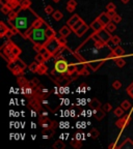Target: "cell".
I'll list each match as a JSON object with an SVG mask.
<instances>
[{
  "mask_svg": "<svg viewBox=\"0 0 133 149\" xmlns=\"http://www.w3.org/2000/svg\"><path fill=\"white\" fill-rule=\"evenodd\" d=\"M39 18V16L33 10L29 8H21L17 10L16 17L12 20H8V24L21 34L24 39H26L27 32L32 28L34 21Z\"/></svg>",
  "mask_w": 133,
  "mask_h": 149,
  "instance_id": "6da1fadb",
  "label": "cell"
},
{
  "mask_svg": "<svg viewBox=\"0 0 133 149\" xmlns=\"http://www.w3.org/2000/svg\"><path fill=\"white\" fill-rule=\"evenodd\" d=\"M48 24L45 22L41 27L38 28H31L27 32L26 39L33 43V45H41V46H45L46 43L49 41V37L46 33V29L48 27Z\"/></svg>",
  "mask_w": 133,
  "mask_h": 149,
  "instance_id": "7a4b0ae2",
  "label": "cell"
},
{
  "mask_svg": "<svg viewBox=\"0 0 133 149\" xmlns=\"http://www.w3.org/2000/svg\"><path fill=\"white\" fill-rule=\"evenodd\" d=\"M8 70H11L15 76H20V74H23L24 70L27 67V65L25 64V62H23V60L20 59V58H16L13 61H10L8 63Z\"/></svg>",
  "mask_w": 133,
  "mask_h": 149,
  "instance_id": "3957f363",
  "label": "cell"
},
{
  "mask_svg": "<svg viewBox=\"0 0 133 149\" xmlns=\"http://www.w3.org/2000/svg\"><path fill=\"white\" fill-rule=\"evenodd\" d=\"M45 47H46V49H47L53 56H55V55L57 54L58 51H60V49L63 48V47L60 46L59 43H58L56 36H55V37H52V39H49V41L46 43Z\"/></svg>",
  "mask_w": 133,
  "mask_h": 149,
  "instance_id": "277c9868",
  "label": "cell"
},
{
  "mask_svg": "<svg viewBox=\"0 0 133 149\" xmlns=\"http://www.w3.org/2000/svg\"><path fill=\"white\" fill-rule=\"evenodd\" d=\"M69 67V62L63 58H58L54 63V72H57L60 74H67Z\"/></svg>",
  "mask_w": 133,
  "mask_h": 149,
  "instance_id": "5b68a950",
  "label": "cell"
},
{
  "mask_svg": "<svg viewBox=\"0 0 133 149\" xmlns=\"http://www.w3.org/2000/svg\"><path fill=\"white\" fill-rule=\"evenodd\" d=\"M131 120H132L131 115L130 114H127V115H125L124 117H120V118L117 119V120L115 121V125L120 129H125L126 127L130 124Z\"/></svg>",
  "mask_w": 133,
  "mask_h": 149,
  "instance_id": "8992f818",
  "label": "cell"
},
{
  "mask_svg": "<svg viewBox=\"0 0 133 149\" xmlns=\"http://www.w3.org/2000/svg\"><path fill=\"white\" fill-rule=\"evenodd\" d=\"M97 34L99 35L100 39H101L102 41H104L105 44L108 45V43H110V41H111V37H112L111 32H109V31L106 30L105 28H103V29H101L100 31H98Z\"/></svg>",
  "mask_w": 133,
  "mask_h": 149,
  "instance_id": "52a82bcc",
  "label": "cell"
},
{
  "mask_svg": "<svg viewBox=\"0 0 133 149\" xmlns=\"http://www.w3.org/2000/svg\"><path fill=\"white\" fill-rule=\"evenodd\" d=\"M22 89V93L23 94H25V96L28 98H33L34 94H35V87H33L30 83L28 82V84L26 85V86H24V87H21Z\"/></svg>",
  "mask_w": 133,
  "mask_h": 149,
  "instance_id": "ba28073f",
  "label": "cell"
},
{
  "mask_svg": "<svg viewBox=\"0 0 133 149\" xmlns=\"http://www.w3.org/2000/svg\"><path fill=\"white\" fill-rule=\"evenodd\" d=\"M28 106L30 107V108L33 109V110L38 111V112H40V111H41V109H42V105H41V100H39V98H35V96H33L32 98H30V100H29Z\"/></svg>",
  "mask_w": 133,
  "mask_h": 149,
  "instance_id": "9c48e42d",
  "label": "cell"
},
{
  "mask_svg": "<svg viewBox=\"0 0 133 149\" xmlns=\"http://www.w3.org/2000/svg\"><path fill=\"white\" fill-rule=\"evenodd\" d=\"M124 54H125L124 49L117 45V46H115V49H111V53H110L108 57H110V58H112V57L113 58H117V57H122Z\"/></svg>",
  "mask_w": 133,
  "mask_h": 149,
  "instance_id": "30bf717a",
  "label": "cell"
},
{
  "mask_svg": "<svg viewBox=\"0 0 133 149\" xmlns=\"http://www.w3.org/2000/svg\"><path fill=\"white\" fill-rule=\"evenodd\" d=\"M91 28L93 29V30H94L95 32H98V31H100L101 29L105 28V26H104V24L102 23L101 21L99 20V19L97 18L96 20H94L93 22H91Z\"/></svg>",
  "mask_w": 133,
  "mask_h": 149,
  "instance_id": "8fae6325",
  "label": "cell"
},
{
  "mask_svg": "<svg viewBox=\"0 0 133 149\" xmlns=\"http://www.w3.org/2000/svg\"><path fill=\"white\" fill-rule=\"evenodd\" d=\"M103 63H104V60H94V61H91L87 63V65H89V67L91 68V70H97L98 68H100V67L103 65Z\"/></svg>",
  "mask_w": 133,
  "mask_h": 149,
  "instance_id": "7c38bea8",
  "label": "cell"
},
{
  "mask_svg": "<svg viewBox=\"0 0 133 149\" xmlns=\"http://www.w3.org/2000/svg\"><path fill=\"white\" fill-rule=\"evenodd\" d=\"M72 28H71L70 26L67 24V25H65V26H63L61 28H60V30H59V32L58 33L60 34L61 36H65V37H68L69 35L71 34V32H72Z\"/></svg>",
  "mask_w": 133,
  "mask_h": 149,
  "instance_id": "4fadbf2b",
  "label": "cell"
},
{
  "mask_svg": "<svg viewBox=\"0 0 133 149\" xmlns=\"http://www.w3.org/2000/svg\"><path fill=\"white\" fill-rule=\"evenodd\" d=\"M42 134L44 139H49V138H51L55 134V131L53 127H46V129H43Z\"/></svg>",
  "mask_w": 133,
  "mask_h": 149,
  "instance_id": "5bb4252c",
  "label": "cell"
},
{
  "mask_svg": "<svg viewBox=\"0 0 133 149\" xmlns=\"http://www.w3.org/2000/svg\"><path fill=\"white\" fill-rule=\"evenodd\" d=\"M105 113H106V112L102 109V107L98 109H94V115L96 116L97 120H102V119L105 117Z\"/></svg>",
  "mask_w": 133,
  "mask_h": 149,
  "instance_id": "9a60e30c",
  "label": "cell"
},
{
  "mask_svg": "<svg viewBox=\"0 0 133 149\" xmlns=\"http://www.w3.org/2000/svg\"><path fill=\"white\" fill-rule=\"evenodd\" d=\"M89 27H91V26H87L85 23H84L83 25H81V26H80V28H79L78 30L76 31L75 34H76V35H77V36H78V37H80V36H82L84 33H85L86 31L89 30Z\"/></svg>",
  "mask_w": 133,
  "mask_h": 149,
  "instance_id": "2e32d148",
  "label": "cell"
},
{
  "mask_svg": "<svg viewBox=\"0 0 133 149\" xmlns=\"http://www.w3.org/2000/svg\"><path fill=\"white\" fill-rule=\"evenodd\" d=\"M10 30L11 29L8 28V26H5V24L3 23V22H0V36L1 37H5Z\"/></svg>",
  "mask_w": 133,
  "mask_h": 149,
  "instance_id": "e0dca14e",
  "label": "cell"
},
{
  "mask_svg": "<svg viewBox=\"0 0 133 149\" xmlns=\"http://www.w3.org/2000/svg\"><path fill=\"white\" fill-rule=\"evenodd\" d=\"M98 19H99V20L101 21L102 23L104 24V26H106L107 24L110 23V22H111V19H110L109 17L107 16V14H106V13H102L101 15H100L99 17H98Z\"/></svg>",
  "mask_w": 133,
  "mask_h": 149,
  "instance_id": "ac0fdd59",
  "label": "cell"
},
{
  "mask_svg": "<svg viewBox=\"0 0 133 149\" xmlns=\"http://www.w3.org/2000/svg\"><path fill=\"white\" fill-rule=\"evenodd\" d=\"M39 53H41V54L43 55V56H44V58H45V60H46V61H48V60L50 59V58H51V57L53 56L52 54H51V53H50L49 51H48L47 49H46V47H42V49L40 50V52Z\"/></svg>",
  "mask_w": 133,
  "mask_h": 149,
  "instance_id": "d6986e66",
  "label": "cell"
},
{
  "mask_svg": "<svg viewBox=\"0 0 133 149\" xmlns=\"http://www.w3.org/2000/svg\"><path fill=\"white\" fill-rule=\"evenodd\" d=\"M80 17H79L78 15H74V16H72V17H71L70 19H69L68 20V22H67V24H68L69 26H70L71 28H72V27H73L74 25H75L76 23H77V22H78L79 20H80Z\"/></svg>",
  "mask_w": 133,
  "mask_h": 149,
  "instance_id": "ffe728a7",
  "label": "cell"
},
{
  "mask_svg": "<svg viewBox=\"0 0 133 149\" xmlns=\"http://www.w3.org/2000/svg\"><path fill=\"white\" fill-rule=\"evenodd\" d=\"M17 83L19 84L20 87H24V86H26V85L28 84V81H27V79L24 77L23 74H20V76H18V78H17Z\"/></svg>",
  "mask_w": 133,
  "mask_h": 149,
  "instance_id": "44dd1931",
  "label": "cell"
},
{
  "mask_svg": "<svg viewBox=\"0 0 133 149\" xmlns=\"http://www.w3.org/2000/svg\"><path fill=\"white\" fill-rule=\"evenodd\" d=\"M76 6H77V1H75V0H69L68 3H67V9L70 13H73Z\"/></svg>",
  "mask_w": 133,
  "mask_h": 149,
  "instance_id": "7402d4cb",
  "label": "cell"
},
{
  "mask_svg": "<svg viewBox=\"0 0 133 149\" xmlns=\"http://www.w3.org/2000/svg\"><path fill=\"white\" fill-rule=\"evenodd\" d=\"M74 72H77V64H75V63H69L67 74H68V76H72Z\"/></svg>",
  "mask_w": 133,
  "mask_h": 149,
  "instance_id": "603a6c76",
  "label": "cell"
},
{
  "mask_svg": "<svg viewBox=\"0 0 133 149\" xmlns=\"http://www.w3.org/2000/svg\"><path fill=\"white\" fill-rule=\"evenodd\" d=\"M117 148H120V149L121 148H131V149H132L133 148V142L131 141L129 138H128V139H126V141L124 142L122 145H120V146L117 147Z\"/></svg>",
  "mask_w": 133,
  "mask_h": 149,
  "instance_id": "cb8c5ba5",
  "label": "cell"
},
{
  "mask_svg": "<svg viewBox=\"0 0 133 149\" xmlns=\"http://www.w3.org/2000/svg\"><path fill=\"white\" fill-rule=\"evenodd\" d=\"M48 70V66L45 63H40L39 64V68H38V74H45Z\"/></svg>",
  "mask_w": 133,
  "mask_h": 149,
  "instance_id": "d4e9b609",
  "label": "cell"
},
{
  "mask_svg": "<svg viewBox=\"0 0 133 149\" xmlns=\"http://www.w3.org/2000/svg\"><path fill=\"white\" fill-rule=\"evenodd\" d=\"M46 33H47V36L49 39H52V37H55V36H56V32H55V30L51 27V26H48L47 27V29H46Z\"/></svg>",
  "mask_w": 133,
  "mask_h": 149,
  "instance_id": "484cf974",
  "label": "cell"
},
{
  "mask_svg": "<svg viewBox=\"0 0 133 149\" xmlns=\"http://www.w3.org/2000/svg\"><path fill=\"white\" fill-rule=\"evenodd\" d=\"M52 18L54 19L55 21H60L63 18V15L60 10H54V13L52 14Z\"/></svg>",
  "mask_w": 133,
  "mask_h": 149,
  "instance_id": "4316f807",
  "label": "cell"
},
{
  "mask_svg": "<svg viewBox=\"0 0 133 149\" xmlns=\"http://www.w3.org/2000/svg\"><path fill=\"white\" fill-rule=\"evenodd\" d=\"M115 64H117V66L120 67V68H122V67H124L126 65L125 59H123V58H121V57H117V58H115Z\"/></svg>",
  "mask_w": 133,
  "mask_h": 149,
  "instance_id": "83f0119b",
  "label": "cell"
},
{
  "mask_svg": "<svg viewBox=\"0 0 133 149\" xmlns=\"http://www.w3.org/2000/svg\"><path fill=\"white\" fill-rule=\"evenodd\" d=\"M105 29L106 30H108L109 32H113V31H115V29H117V24L115 23V22H110V23H108L106 26H105Z\"/></svg>",
  "mask_w": 133,
  "mask_h": 149,
  "instance_id": "f1b7e54d",
  "label": "cell"
},
{
  "mask_svg": "<svg viewBox=\"0 0 133 149\" xmlns=\"http://www.w3.org/2000/svg\"><path fill=\"white\" fill-rule=\"evenodd\" d=\"M89 107L91 109H98V108H101V104L100 102L97 98H94V100H91V102L89 103Z\"/></svg>",
  "mask_w": 133,
  "mask_h": 149,
  "instance_id": "f546056e",
  "label": "cell"
},
{
  "mask_svg": "<svg viewBox=\"0 0 133 149\" xmlns=\"http://www.w3.org/2000/svg\"><path fill=\"white\" fill-rule=\"evenodd\" d=\"M56 39H57L58 43L60 44V46L63 47V48H65V46H67V37H65V36H61L59 34V35H56Z\"/></svg>",
  "mask_w": 133,
  "mask_h": 149,
  "instance_id": "4dcf8cb0",
  "label": "cell"
},
{
  "mask_svg": "<svg viewBox=\"0 0 133 149\" xmlns=\"http://www.w3.org/2000/svg\"><path fill=\"white\" fill-rule=\"evenodd\" d=\"M31 5L30 0H20V7L21 8H29Z\"/></svg>",
  "mask_w": 133,
  "mask_h": 149,
  "instance_id": "1f68e13d",
  "label": "cell"
},
{
  "mask_svg": "<svg viewBox=\"0 0 133 149\" xmlns=\"http://www.w3.org/2000/svg\"><path fill=\"white\" fill-rule=\"evenodd\" d=\"M39 62L38 61H34V62H32L31 64L29 65L28 66V68H29V70L31 72H38V68H39Z\"/></svg>",
  "mask_w": 133,
  "mask_h": 149,
  "instance_id": "d6a6232c",
  "label": "cell"
},
{
  "mask_svg": "<svg viewBox=\"0 0 133 149\" xmlns=\"http://www.w3.org/2000/svg\"><path fill=\"white\" fill-rule=\"evenodd\" d=\"M8 5L13 9H16L17 7H20V0H11V1H8Z\"/></svg>",
  "mask_w": 133,
  "mask_h": 149,
  "instance_id": "836d02e7",
  "label": "cell"
},
{
  "mask_svg": "<svg viewBox=\"0 0 133 149\" xmlns=\"http://www.w3.org/2000/svg\"><path fill=\"white\" fill-rule=\"evenodd\" d=\"M124 112H125V110H124L122 107H117V108L115 109V111H113V114H115V116H117V117H122V116L124 115Z\"/></svg>",
  "mask_w": 133,
  "mask_h": 149,
  "instance_id": "e575fe53",
  "label": "cell"
},
{
  "mask_svg": "<svg viewBox=\"0 0 133 149\" xmlns=\"http://www.w3.org/2000/svg\"><path fill=\"white\" fill-rule=\"evenodd\" d=\"M44 23H45V21L43 20L42 18H40V17H39L37 20L34 21L33 25H32V28H38V27H41V26H42Z\"/></svg>",
  "mask_w": 133,
  "mask_h": 149,
  "instance_id": "d590c367",
  "label": "cell"
},
{
  "mask_svg": "<svg viewBox=\"0 0 133 149\" xmlns=\"http://www.w3.org/2000/svg\"><path fill=\"white\" fill-rule=\"evenodd\" d=\"M12 10H14V9H13V8H12L8 4L1 6V12H2V14H4V15H8V14H10V13L12 12Z\"/></svg>",
  "mask_w": 133,
  "mask_h": 149,
  "instance_id": "8d00e7d4",
  "label": "cell"
},
{
  "mask_svg": "<svg viewBox=\"0 0 133 149\" xmlns=\"http://www.w3.org/2000/svg\"><path fill=\"white\" fill-rule=\"evenodd\" d=\"M84 23H85V22H84V21L82 20V19H80V20H79L78 22H77V23H76L75 25H74L73 27H72V30H73V32H76V31H77L79 28H80V26H81V25H83Z\"/></svg>",
  "mask_w": 133,
  "mask_h": 149,
  "instance_id": "74e56055",
  "label": "cell"
},
{
  "mask_svg": "<svg viewBox=\"0 0 133 149\" xmlns=\"http://www.w3.org/2000/svg\"><path fill=\"white\" fill-rule=\"evenodd\" d=\"M53 148L54 149H63V148H65V143L63 142H61V141H56L53 144Z\"/></svg>",
  "mask_w": 133,
  "mask_h": 149,
  "instance_id": "f35d334b",
  "label": "cell"
},
{
  "mask_svg": "<svg viewBox=\"0 0 133 149\" xmlns=\"http://www.w3.org/2000/svg\"><path fill=\"white\" fill-rule=\"evenodd\" d=\"M110 43H112L113 45L117 46V45H120L121 43H122V41H121V37H120V36H117V35H112Z\"/></svg>",
  "mask_w": 133,
  "mask_h": 149,
  "instance_id": "ab89813d",
  "label": "cell"
},
{
  "mask_svg": "<svg viewBox=\"0 0 133 149\" xmlns=\"http://www.w3.org/2000/svg\"><path fill=\"white\" fill-rule=\"evenodd\" d=\"M121 107H122L124 110H129L131 108V103L129 100H123L122 103H121Z\"/></svg>",
  "mask_w": 133,
  "mask_h": 149,
  "instance_id": "60d3db41",
  "label": "cell"
},
{
  "mask_svg": "<svg viewBox=\"0 0 133 149\" xmlns=\"http://www.w3.org/2000/svg\"><path fill=\"white\" fill-rule=\"evenodd\" d=\"M34 59H35V61H38L39 63H45L46 62V60H45L44 56H43L41 53H39L38 52V54L35 55V57H34Z\"/></svg>",
  "mask_w": 133,
  "mask_h": 149,
  "instance_id": "b9f144b4",
  "label": "cell"
},
{
  "mask_svg": "<svg viewBox=\"0 0 133 149\" xmlns=\"http://www.w3.org/2000/svg\"><path fill=\"white\" fill-rule=\"evenodd\" d=\"M99 135H100V133L97 129H91V131H89V136L91 137V139H96V138H98Z\"/></svg>",
  "mask_w": 133,
  "mask_h": 149,
  "instance_id": "7bdbcfd3",
  "label": "cell"
},
{
  "mask_svg": "<svg viewBox=\"0 0 133 149\" xmlns=\"http://www.w3.org/2000/svg\"><path fill=\"white\" fill-rule=\"evenodd\" d=\"M122 87V83H121V81H119V80H117V81H115V82L112 83V88L115 90L120 89V88Z\"/></svg>",
  "mask_w": 133,
  "mask_h": 149,
  "instance_id": "ee69618b",
  "label": "cell"
},
{
  "mask_svg": "<svg viewBox=\"0 0 133 149\" xmlns=\"http://www.w3.org/2000/svg\"><path fill=\"white\" fill-rule=\"evenodd\" d=\"M127 93L129 94V96L131 98H133V82L127 87Z\"/></svg>",
  "mask_w": 133,
  "mask_h": 149,
  "instance_id": "f6af8a7d",
  "label": "cell"
},
{
  "mask_svg": "<svg viewBox=\"0 0 133 149\" xmlns=\"http://www.w3.org/2000/svg\"><path fill=\"white\" fill-rule=\"evenodd\" d=\"M45 13L50 16V15H52V14L54 13V9H53V7L51 6V5H47V6L45 7Z\"/></svg>",
  "mask_w": 133,
  "mask_h": 149,
  "instance_id": "bcb514c9",
  "label": "cell"
},
{
  "mask_svg": "<svg viewBox=\"0 0 133 149\" xmlns=\"http://www.w3.org/2000/svg\"><path fill=\"white\" fill-rule=\"evenodd\" d=\"M102 109H103L105 112H109V111L112 110V106L110 105V104L106 103V104H104V105L102 106Z\"/></svg>",
  "mask_w": 133,
  "mask_h": 149,
  "instance_id": "7dc6e473",
  "label": "cell"
},
{
  "mask_svg": "<svg viewBox=\"0 0 133 149\" xmlns=\"http://www.w3.org/2000/svg\"><path fill=\"white\" fill-rule=\"evenodd\" d=\"M71 145H72L73 147H75L76 149H78L82 146V143H81L80 141H72L71 142Z\"/></svg>",
  "mask_w": 133,
  "mask_h": 149,
  "instance_id": "c3c4849f",
  "label": "cell"
},
{
  "mask_svg": "<svg viewBox=\"0 0 133 149\" xmlns=\"http://www.w3.org/2000/svg\"><path fill=\"white\" fill-rule=\"evenodd\" d=\"M115 8H117V6H115V4L113 2H109L106 5L107 10H115Z\"/></svg>",
  "mask_w": 133,
  "mask_h": 149,
  "instance_id": "681fc988",
  "label": "cell"
},
{
  "mask_svg": "<svg viewBox=\"0 0 133 149\" xmlns=\"http://www.w3.org/2000/svg\"><path fill=\"white\" fill-rule=\"evenodd\" d=\"M111 21H112V22H115V24H117V23H120L121 21H122V18H121L120 15H117H117H115V17L111 19Z\"/></svg>",
  "mask_w": 133,
  "mask_h": 149,
  "instance_id": "f907efd6",
  "label": "cell"
},
{
  "mask_svg": "<svg viewBox=\"0 0 133 149\" xmlns=\"http://www.w3.org/2000/svg\"><path fill=\"white\" fill-rule=\"evenodd\" d=\"M106 14L110 19H112L115 15H117V12H115V10H107Z\"/></svg>",
  "mask_w": 133,
  "mask_h": 149,
  "instance_id": "816d5d0a",
  "label": "cell"
},
{
  "mask_svg": "<svg viewBox=\"0 0 133 149\" xmlns=\"http://www.w3.org/2000/svg\"><path fill=\"white\" fill-rule=\"evenodd\" d=\"M42 47H44V46H41V45H33V49L35 50V51L40 52V50L42 49Z\"/></svg>",
  "mask_w": 133,
  "mask_h": 149,
  "instance_id": "f5cc1de1",
  "label": "cell"
},
{
  "mask_svg": "<svg viewBox=\"0 0 133 149\" xmlns=\"http://www.w3.org/2000/svg\"><path fill=\"white\" fill-rule=\"evenodd\" d=\"M56 125H57V122H55V121H51V122H50V127H53V129H55V127H56Z\"/></svg>",
  "mask_w": 133,
  "mask_h": 149,
  "instance_id": "db71d44e",
  "label": "cell"
},
{
  "mask_svg": "<svg viewBox=\"0 0 133 149\" xmlns=\"http://www.w3.org/2000/svg\"><path fill=\"white\" fill-rule=\"evenodd\" d=\"M0 3H1V6H3V5H6V4H8V0H1V1H0Z\"/></svg>",
  "mask_w": 133,
  "mask_h": 149,
  "instance_id": "11a10c76",
  "label": "cell"
},
{
  "mask_svg": "<svg viewBox=\"0 0 133 149\" xmlns=\"http://www.w3.org/2000/svg\"><path fill=\"white\" fill-rule=\"evenodd\" d=\"M121 1H122V3H124V4H127V3L129 2L130 0H121Z\"/></svg>",
  "mask_w": 133,
  "mask_h": 149,
  "instance_id": "9f6ffc18",
  "label": "cell"
},
{
  "mask_svg": "<svg viewBox=\"0 0 133 149\" xmlns=\"http://www.w3.org/2000/svg\"><path fill=\"white\" fill-rule=\"evenodd\" d=\"M54 2H58V1H60V0H53Z\"/></svg>",
  "mask_w": 133,
  "mask_h": 149,
  "instance_id": "6f0895ef",
  "label": "cell"
}]
</instances>
